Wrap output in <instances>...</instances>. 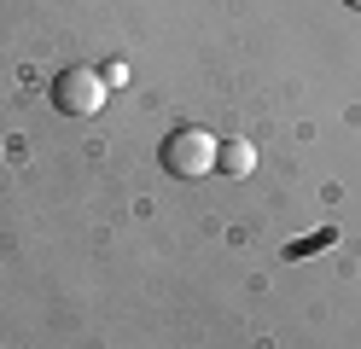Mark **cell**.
Instances as JSON below:
<instances>
[{"mask_svg":"<svg viewBox=\"0 0 361 349\" xmlns=\"http://www.w3.org/2000/svg\"><path fill=\"white\" fill-rule=\"evenodd\" d=\"M216 152H221V140L210 128H175L157 157H164V175H175V180H204L216 169Z\"/></svg>","mask_w":361,"mask_h":349,"instance_id":"obj_1","label":"cell"},{"mask_svg":"<svg viewBox=\"0 0 361 349\" xmlns=\"http://www.w3.org/2000/svg\"><path fill=\"white\" fill-rule=\"evenodd\" d=\"M216 163H221V169H228L233 180H245V175H251L257 169V146H251V140H221V152H216Z\"/></svg>","mask_w":361,"mask_h":349,"instance_id":"obj_3","label":"cell"},{"mask_svg":"<svg viewBox=\"0 0 361 349\" xmlns=\"http://www.w3.org/2000/svg\"><path fill=\"white\" fill-rule=\"evenodd\" d=\"M350 6H361V0H350Z\"/></svg>","mask_w":361,"mask_h":349,"instance_id":"obj_4","label":"cell"},{"mask_svg":"<svg viewBox=\"0 0 361 349\" xmlns=\"http://www.w3.org/2000/svg\"><path fill=\"white\" fill-rule=\"evenodd\" d=\"M105 76L99 70H87V64H71V70H59L53 76V105L64 116H99L105 111Z\"/></svg>","mask_w":361,"mask_h":349,"instance_id":"obj_2","label":"cell"}]
</instances>
